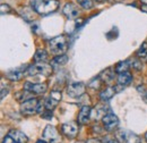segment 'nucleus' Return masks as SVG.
Returning <instances> with one entry per match:
<instances>
[{
  "instance_id": "nucleus-5",
  "label": "nucleus",
  "mask_w": 147,
  "mask_h": 143,
  "mask_svg": "<svg viewBox=\"0 0 147 143\" xmlns=\"http://www.w3.org/2000/svg\"><path fill=\"white\" fill-rule=\"evenodd\" d=\"M115 138L120 143H142L140 138L128 129L118 131L115 134Z\"/></svg>"
},
{
  "instance_id": "nucleus-21",
  "label": "nucleus",
  "mask_w": 147,
  "mask_h": 143,
  "mask_svg": "<svg viewBox=\"0 0 147 143\" xmlns=\"http://www.w3.org/2000/svg\"><path fill=\"white\" fill-rule=\"evenodd\" d=\"M68 61V57L62 54V56H57L55 59L52 60V65L53 66H63L66 65Z\"/></svg>"
},
{
  "instance_id": "nucleus-30",
  "label": "nucleus",
  "mask_w": 147,
  "mask_h": 143,
  "mask_svg": "<svg viewBox=\"0 0 147 143\" xmlns=\"http://www.w3.org/2000/svg\"><path fill=\"white\" fill-rule=\"evenodd\" d=\"M86 143H102L98 139H88Z\"/></svg>"
},
{
  "instance_id": "nucleus-14",
  "label": "nucleus",
  "mask_w": 147,
  "mask_h": 143,
  "mask_svg": "<svg viewBox=\"0 0 147 143\" xmlns=\"http://www.w3.org/2000/svg\"><path fill=\"white\" fill-rule=\"evenodd\" d=\"M118 84L121 85V86H126L131 83L132 81V75L129 73V72H123V73H120L118 75Z\"/></svg>"
},
{
  "instance_id": "nucleus-34",
  "label": "nucleus",
  "mask_w": 147,
  "mask_h": 143,
  "mask_svg": "<svg viewBox=\"0 0 147 143\" xmlns=\"http://www.w3.org/2000/svg\"><path fill=\"white\" fill-rule=\"evenodd\" d=\"M145 138H146V141H147V133H146V135H145Z\"/></svg>"
},
{
  "instance_id": "nucleus-25",
  "label": "nucleus",
  "mask_w": 147,
  "mask_h": 143,
  "mask_svg": "<svg viewBox=\"0 0 147 143\" xmlns=\"http://www.w3.org/2000/svg\"><path fill=\"white\" fill-rule=\"evenodd\" d=\"M8 86H6L5 88V85H3V82L1 83V99H3L5 98V95H7V93H8Z\"/></svg>"
},
{
  "instance_id": "nucleus-31",
  "label": "nucleus",
  "mask_w": 147,
  "mask_h": 143,
  "mask_svg": "<svg viewBox=\"0 0 147 143\" xmlns=\"http://www.w3.org/2000/svg\"><path fill=\"white\" fill-rule=\"evenodd\" d=\"M142 10H143L144 13H146V14H147V5H144V6L142 7Z\"/></svg>"
},
{
  "instance_id": "nucleus-9",
  "label": "nucleus",
  "mask_w": 147,
  "mask_h": 143,
  "mask_svg": "<svg viewBox=\"0 0 147 143\" xmlns=\"http://www.w3.org/2000/svg\"><path fill=\"white\" fill-rule=\"evenodd\" d=\"M103 126L107 131H114L119 126V118L113 114V112H108L103 118H102Z\"/></svg>"
},
{
  "instance_id": "nucleus-11",
  "label": "nucleus",
  "mask_w": 147,
  "mask_h": 143,
  "mask_svg": "<svg viewBox=\"0 0 147 143\" xmlns=\"http://www.w3.org/2000/svg\"><path fill=\"white\" fill-rule=\"evenodd\" d=\"M48 89V85L45 83H25L24 85V90L31 92V93H34V94H42L44 93Z\"/></svg>"
},
{
  "instance_id": "nucleus-26",
  "label": "nucleus",
  "mask_w": 147,
  "mask_h": 143,
  "mask_svg": "<svg viewBox=\"0 0 147 143\" xmlns=\"http://www.w3.org/2000/svg\"><path fill=\"white\" fill-rule=\"evenodd\" d=\"M41 117L47 118V119H51L52 118V110H47V112H43Z\"/></svg>"
},
{
  "instance_id": "nucleus-20",
  "label": "nucleus",
  "mask_w": 147,
  "mask_h": 143,
  "mask_svg": "<svg viewBox=\"0 0 147 143\" xmlns=\"http://www.w3.org/2000/svg\"><path fill=\"white\" fill-rule=\"evenodd\" d=\"M34 60L36 63H45L48 60V54L44 50H37L34 54Z\"/></svg>"
},
{
  "instance_id": "nucleus-18",
  "label": "nucleus",
  "mask_w": 147,
  "mask_h": 143,
  "mask_svg": "<svg viewBox=\"0 0 147 143\" xmlns=\"http://www.w3.org/2000/svg\"><path fill=\"white\" fill-rule=\"evenodd\" d=\"M107 107L104 106H97L95 109H92V114H91V118L93 119H100L101 117L103 118L107 115Z\"/></svg>"
},
{
  "instance_id": "nucleus-1",
  "label": "nucleus",
  "mask_w": 147,
  "mask_h": 143,
  "mask_svg": "<svg viewBox=\"0 0 147 143\" xmlns=\"http://www.w3.org/2000/svg\"><path fill=\"white\" fill-rule=\"evenodd\" d=\"M31 6L37 14L47 16L49 14L55 13L59 8V1L58 0H31Z\"/></svg>"
},
{
  "instance_id": "nucleus-16",
  "label": "nucleus",
  "mask_w": 147,
  "mask_h": 143,
  "mask_svg": "<svg viewBox=\"0 0 147 143\" xmlns=\"http://www.w3.org/2000/svg\"><path fill=\"white\" fill-rule=\"evenodd\" d=\"M117 93V90L113 86H108L100 93V98L102 101H109L113 98V95Z\"/></svg>"
},
{
  "instance_id": "nucleus-4",
  "label": "nucleus",
  "mask_w": 147,
  "mask_h": 143,
  "mask_svg": "<svg viewBox=\"0 0 147 143\" xmlns=\"http://www.w3.org/2000/svg\"><path fill=\"white\" fill-rule=\"evenodd\" d=\"M40 109H41L40 101H38L37 99H35V98L28 99V100L24 101V102L20 105V111H22V114L25 115V116H32V115L38 112Z\"/></svg>"
},
{
  "instance_id": "nucleus-10",
  "label": "nucleus",
  "mask_w": 147,
  "mask_h": 143,
  "mask_svg": "<svg viewBox=\"0 0 147 143\" xmlns=\"http://www.w3.org/2000/svg\"><path fill=\"white\" fill-rule=\"evenodd\" d=\"M62 13L69 19H75L79 16V9L73 2H67L62 8Z\"/></svg>"
},
{
  "instance_id": "nucleus-33",
  "label": "nucleus",
  "mask_w": 147,
  "mask_h": 143,
  "mask_svg": "<svg viewBox=\"0 0 147 143\" xmlns=\"http://www.w3.org/2000/svg\"><path fill=\"white\" fill-rule=\"evenodd\" d=\"M140 1H142L144 5H147V0H140Z\"/></svg>"
},
{
  "instance_id": "nucleus-35",
  "label": "nucleus",
  "mask_w": 147,
  "mask_h": 143,
  "mask_svg": "<svg viewBox=\"0 0 147 143\" xmlns=\"http://www.w3.org/2000/svg\"><path fill=\"white\" fill-rule=\"evenodd\" d=\"M77 143H82V142H77Z\"/></svg>"
},
{
  "instance_id": "nucleus-19",
  "label": "nucleus",
  "mask_w": 147,
  "mask_h": 143,
  "mask_svg": "<svg viewBox=\"0 0 147 143\" xmlns=\"http://www.w3.org/2000/svg\"><path fill=\"white\" fill-rule=\"evenodd\" d=\"M23 75H24V72L19 71V69H13L6 74V77L10 81H19L23 77Z\"/></svg>"
},
{
  "instance_id": "nucleus-22",
  "label": "nucleus",
  "mask_w": 147,
  "mask_h": 143,
  "mask_svg": "<svg viewBox=\"0 0 147 143\" xmlns=\"http://www.w3.org/2000/svg\"><path fill=\"white\" fill-rule=\"evenodd\" d=\"M137 56L140 59H145L147 58V42H143L142 46L139 47V49L137 50Z\"/></svg>"
},
{
  "instance_id": "nucleus-13",
  "label": "nucleus",
  "mask_w": 147,
  "mask_h": 143,
  "mask_svg": "<svg viewBox=\"0 0 147 143\" xmlns=\"http://www.w3.org/2000/svg\"><path fill=\"white\" fill-rule=\"evenodd\" d=\"M91 114H92V108L90 107V106L82 107L79 114H78V122H79V124H82V125L87 124L90 118H91Z\"/></svg>"
},
{
  "instance_id": "nucleus-27",
  "label": "nucleus",
  "mask_w": 147,
  "mask_h": 143,
  "mask_svg": "<svg viewBox=\"0 0 147 143\" xmlns=\"http://www.w3.org/2000/svg\"><path fill=\"white\" fill-rule=\"evenodd\" d=\"M2 143H16L15 142V140L8 134L6 138H3V140H2Z\"/></svg>"
},
{
  "instance_id": "nucleus-32",
  "label": "nucleus",
  "mask_w": 147,
  "mask_h": 143,
  "mask_svg": "<svg viewBox=\"0 0 147 143\" xmlns=\"http://www.w3.org/2000/svg\"><path fill=\"white\" fill-rule=\"evenodd\" d=\"M36 143H47V141L45 140H38Z\"/></svg>"
},
{
  "instance_id": "nucleus-3",
  "label": "nucleus",
  "mask_w": 147,
  "mask_h": 143,
  "mask_svg": "<svg viewBox=\"0 0 147 143\" xmlns=\"http://www.w3.org/2000/svg\"><path fill=\"white\" fill-rule=\"evenodd\" d=\"M28 76H49L52 73V66L47 63H35L27 68Z\"/></svg>"
},
{
  "instance_id": "nucleus-7",
  "label": "nucleus",
  "mask_w": 147,
  "mask_h": 143,
  "mask_svg": "<svg viewBox=\"0 0 147 143\" xmlns=\"http://www.w3.org/2000/svg\"><path fill=\"white\" fill-rule=\"evenodd\" d=\"M67 93L71 98H78L85 93V84L83 82H71L67 86Z\"/></svg>"
},
{
  "instance_id": "nucleus-2",
  "label": "nucleus",
  "mask_w": 147,
  "mask_h": 143,
  "mask_svg": "<svg viewBox=\"0 0 147 143\" xmlns=\"http://www.w3.org/2000/svg\"><path fill=\"white\" fill-rule=\"evenodd\" d=\"M49 49L51 54L55 56H62L68 49L67 37L65 35H58L51 39L49 42Z\"/></svg>"
},
{
  "instance_id": "nucleus-15",
  "label": "nucleus",
  "mask_w": 147,
  "mask_h": 143,
  "mask_svg": "<svg viewBox=\"0 0 147 143\" xmlns=\"http://www.w3.org/2000/svg\"><path fill=\"white\" fill-rule=\"evenodd\" d=\"M8 134L15 140V142L16 143H26L27 142V136H26L23 132L18 131V129H11V131H9Z\"/></svg>"
},
{
  "instance_id": "nucleus-28",
  "label": "nucleus",
  "mask_w": 147,
  "mask_h": 143,
  "mask_svg": "<svg viewBox=\"0 0 147 143\" xmlns=\"http://www.w3.org/2000/svg\"><path fill=\"white\" fill-rule=\"evenodd\" d=\"M5 9H6V13H9V12H10V7H9L8 5L2 3V5H1V14H2V15L5 14Z\"/></svg>"
},
{
  "instance_id": "nucleus-23",
  "label": "nucleus",
  "mask_w": 147,
  "mask_h": 143,
  "mask_svg": "<svg viewBox=\"0 0 147 143\" xmlns=\"http://www.w3.org/2000/svg\"><path fill=\"white\" fill-rule=\"evenodd\" d=\"M128 67H129V64L127 61H120V63H118V65L115 66V72H117L118 74L123 73V72H128Z\"/></svg>"
},
{
  "instance_id": "nucleus-24",
  "label": "nucleus",
  "mask_w": 147,
  "mask_h": 143,
  "mask_svg": "<svg viewBox=\"0 0 147 143\" xmlns=\"http://www.w3.org/2000/svg\"><path fill=\"white\" fill-rule=\"evenodd\" d=\"M77 1L80 5V7H83L84 9H91L94 6V1L95 0H77Z\"/></svg>"
},
{
  "instance_id": "nucleus-29",
  "label": "nucleus",
  "mask_w": 147,
  "mask_h": 143,
  "mask_svg": "<svg viewBox=\"0 0 147 143\" xmlns=\"http://www.w3.org/2000/svg\"><path fill=\"white\" fill-rule=\"evenodd\" d=\"M104 143H120V142L118 140H114L113 138H109L108 136V138L104 139Z\"/></svg>"
},
{
  "instance_id": "nucleus-12",
  "label": "nucleus",
  "mask_w": 147,
  "mask_h": 143,
  "mask_svg": "<svg viewBox=\"0 0 147 143\" xmlns=\"http://www.w3.org/2000/svg\"><path fill=\"white\" fill-rule=\"evenodd\" d=\"M61 132L62 134H65L67 138L74 139L77 133H78V126L76 125V123H66L61 126Z\"/></svg>"
},
{
  "instance_id": "nucleus-8",
  "label": "nucleus",
  "mask_w": 147,
  "mask_h": 143,
  "mask_svg": "<svg viewBox=\"0 0 147 143\" xmlns=\"http://www.w3.org/2000/svg\"><path fill=\"white\" fill-rule=\"evenodd\" d=\"M43 139L50 143H59L61 141V138L55 129V126L48 125L43 131Z\"/></svg>"
},
{
  "instance_id": "nucleus-6",
  "label": "nucleus",
  "mask_w": 147,
  "mask_h": 143,
  "mask_svg": "<svg viewBox=\"0 0 147 143\" xmlns=\"http://www.w3.org/2000/svg\"><path fill=\"white\" fill-rule=\"evenodd\" d=\"M61 101V91L59 90H52L49 97L44 101V107L47 110H53L58 104Z\"/></svg>"
},
{
  "instance_id": "nucleus-17",
  "label": "nucleus",
  "mask_w": 147,
  "mask_h": 143,
  "mask_svg": "<svg viewBox=\"0 0 147 143\" xmlns=\"http://www.w3.org/2000/svg\"><path fill=\"white\" fill-rule=\"evenodd\" d=\"M114 72L115 71H112L111 68H107L105 71H103L100 74V78L103 82H105L107 84H110L114 80Z\"/></svg>"
}]
</instances>
